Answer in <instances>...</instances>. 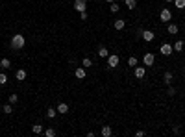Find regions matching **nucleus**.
<instances>
[{"instance_id":"obj_1","label":"nucleus","mask_w":185,"mask_h":137,"mask_svg":"<svg viewBox=\"0 0 185 137\" xmlns=\"http://www.w3.org/2000/svg\"><path fill=\"white\" fill-rule=\"evenodd\" d=\"M24 45H26L24 35H20V33H15V35L11 37V50H20V48H24Z\"/></svg>"},{"instance_id":"obj_2","label":"nucleus","mask_w":185,"mask_h":137,"mask_svg":"<svg viewBox=\"0 0 185 137\" xmlns=\"http://www.w3.org/2000/svg\"><path fill=\"white\" fill-rule=\"evenodd\" d=\"M119 61H120V58L117 56V54H109V56H107V67L109 68L119 67Z\"/></svg>"},{"instance_id":"obj_3","label":"nucleus","mask_w":185,"mask_h":137,"mask_svg":"<svg viewBox=\"0 0 185 137\" xmlns=\"http://www.w3.org/2000/svg\"><path fill=\"white\" fill-rule=\"evenodd\" d=\"M159 52L163 54V56H170V54L174 52V48H172V45H168V43H163V45L159 46Z\"/></svg>"},{"instance_id":"obj_4","label":"nucleus","mask_w":185,"mask_h":137,"mask_svg":"<svg viewBox=\"0 0 185 137\" xmlns=\"http://www.w3.org/2000/svg\"><path fill=\"white\" fill-rule=\"evenodd\" d=\"M154 61H155V56H154L152 52H146V54H145V58H143V63H145L146 67H152V65H154Z\"/></svg>"},{"instance_id":"obj_5","label":"nucleus","mask_w":185,"mask_h":137,"mask_svg":"<svg viewBox=\"0 0 185 137\" xmlns=\"http://www.w3.org/2000/svg\"><path fill=\"white\" fill-rule=\"evenodd\" d=\"M85 8H87V0H74V9L76 11H85Z\"/></svg>"},{"instance_id":"obj_6","label":"nucleus","mask_w":185,"mask_h":137,"mask_svg":"<svg viewBox=\"0 0 185 137\" xmlns=\"http://www.w3.org/2000/svg\"><path fill=\"white\" fill-rule=\"evenodd\" d=\"M159 19L163 20V22H168V20L172 19V13H170V9H167V8H165V9H163V11L159 13Z\"/></svg>"},{"instance_id":"obj_7","label":"nucleus","mask_w":185,"mask_h":137,"mask_svg":"<svg viewBox=\"0 0 185 137\" xmlns=\"http://www.w3.org/2000/svg\"><path fill=\"white\" fill-rule=\"evenodd\" d=\"M141 37L146 41V43H150V41H154V32H150V30H143V33H141Z\"/></svg>"},{"instance_id":"obj_8","label":"nucleus","mask_w":185,"mask_h":137,"mask_svg":"<svg viewBox=\"0 0 185 137\" xmlns=\"http://www.w3.org/2000/svg\"><path fill=\"white\" fill-rule=\"evenodd\" d=\"M74 76H76L78 80H84L85 78V67H78L76 71H74Z\"/></svg>"},{"instance_id":"obj_9","label":"nucleus","mask_w":185,"mask_h":137,"mask_svg":"<svg viewBox=\"0 0 185 137\" xmlns=\"http://www.w3.org/2000/svg\"><path fill=\"white\" fill-rule=\"evenodd\" d=\"M145 74H146V68L145 67H135V78H145Z\"/></svg>"},{"instance_id":"obj_10","label":"nucleus","mask_w":185,"mask_h":137,"mask_svg":"<svg viewBox=\"0 0 185 137\" xmlns=\"http://www.w3.org/2000/svg\"><path fill=\"white\" fill-rule=\"evenodd\" d=\"M113 26H115V30H124V26H126V20H122V19H117L113 22Z\"/></svg>"},{"instance_id":"obj_11","label":"nucleus","mask_w":185,"mask_h":137,"mask_svg":"<svg viewBox=\"0 0 185 137\" xmlns=\"http://www.w3.org/2000/svg\"><path fill=\"white\" fill-rule=\"evenodd\" d=\"M58 109V113H61V115H65V113H68V106L65 104V102H61V104L56 107Z\"/></svg>"},{"instance_id":"obj_12","label":"nucleus","mask_w":185,"mask_h":137,"mask_svg":"<svg viewBox=\"0 0 185 137\" xmlns=\"http://www.w3.org/2000/svg\"><path fill=\"white\" fill-rule=\"evenodd\" d=\"M172 78H174V76H172V72H170V71H167L165 74H163V80H165V84H167V85L172 84Z\"/></svg>"},{"instance_id":"obj_13","label":"nucleus","mask_w":185,"mask_h":137,"mask_svg":"<svg viewBox=\"0 0 185 137\" xmlns=\"http://www.w3.org/2000/svg\"><path fill=\"white\" fill-rule=\"evenodd\" d=\"M15 78H17L19 81H22V80L26 78V71H24V68H19V71L15 72Z\"/></svg>"},{"instance_id":"obj_14","label":"nucleus","mask_w":185,"mask_h":137,"mask_svg":"<svg viewBox=\"0 0 185 137\" xmlns=\"http://www.w3.org/2000/svg\"><path fill=\"white\" fill-rule=\"evenodd\" d=\"M124 6L128 9H135L137 8V0H124Z\"/></svg>"},{"instance_id":"obj_15","label":"nucleus","mask_w":185,"mask_h":137,"mask_svg":"<svg viewBox=\"0 0 185 137\" xmlns=\"http://www.w3.org/2000/svg\"><path fill=\"white\" fill-rule=\"evenodd\" d=\"M98 56H100V58H107V56H109V52H107L106 46H98Z\"/></svg>"},{"instance_id":"obj_16","label":"nucleus","mask_w":185,"mask_h":137,"mask_svg":"<svg viewBox=\"0 0 185 137\" xmlns=\"http://www.w3.org/2000/svg\"><path fill=\"white\" fill-rule=\"evenodd\" d=\"M167 32L170 33V35H176V33H178V26L176 24H168L167 26Z\"/></svg>"},{"instance_id":"obj_17","label":"nucleus","mask_w":185,"mask_h":137,"mask_svg":"<svg viewBox=\"0 0 185 137\" xmlns=\"http://www.w3.org/2000/svg\"><path fill=\"white\" fill-rule=\"evenodd\" d=\"M172 48L176 50V52H181L183 50V41L180 39V41H176V43H174V46H172Z\"/></svg>"},{"instance_id":"obj_18","label":"nucleus","mask_w":185,"mask_h":137,"mask_svg":"<svg viewBox=\"0 0 185 137\" xmlns=\"http://www.w3.org/2000/svg\"><path fill=\"white\" fill-rule=\"evenodd\" d=\"M0 67H2V68H9V67H11V61H9L8 58L0 59Z\"/></svg>"},{"instance_id":"obj_19","label":"nucleus","mask_w":185,"mask_h":137,"mask_svg":"<svg viewBox=\"0 0 185 137\" xmlns=\"http://www.w3.org/2000/svg\"><path fill=\"white\" fill-rule=\"evenodd\" d=\"M33 133H35V135H39V133H43L45 132V130H43V126H41V124H33Z\"/></svg>"},{"instance_id":"obj_20","label":"nucleus","mask_w":185,"mask_h":137,"mask_svg":"<svg viewBox=\"0 0 185 137\" xmlns=\"http://www.w3.org/2000/svg\"><path fill=\"white\" fill-rule=\"evenodd\" d=\"M56 113H58V109H56V107H48V111H46L48 119H54V117H56Z\"/></svg>"},{"instance_id":"obj_21","label":"nucleus","mask_w":185,"mask_h":137,"mask_svg":"<svg viewBox=\"0 0 185 137\" xmlns=\"http://www.w3.org/2000/svg\"><path fill=\"white\" fill-rule=\"evenodd\" d=\"M174 6L178 9H185V0H174Z\"/></svg>"},{"instance_id":"obj_22","label":"nucleus","mask_w":185,"mask_h":137,"mask_svg":"<svg viewBox=\"0 0 185 137\" xmlns=\"http://www.w3.org/2000/svg\"><path fill=\"white\" fill-rule=\"evenodd\" d=\"M111 133H113V132H111V128H109V126H104V128H102V135H104V137H109Z\"/></svg>"},{"instance_id":"obj_23","label":"nucleus","mask_w":185,"mask_h":137,"mask_svg":"<svg viewBox=\"0 0 185 137\" xmlns=\"http://www.w3.org/2000/svg\"><path fill=\"white\" fill-rule=\"evenodd\" d=\"M128 65L135 68V67H137V58H135V56H132V58H128Z\"/></svg>"},{"instance_id":"obj_24","label":"nucleus","mask_w":185,"mask_h":137,"mask_svg":"<svg viewBox=\"0 0 185 137\" xmlns=\"http://www.w3.org/2000/svg\"><path fill=\"white\" fill-rule=\"evenodd\" d=\"M109 9H111V13H117V11L120 9V6H119L117 2H113V4H109Z\"/></svg>"},{"instance_id":"obj_25","label":"nucleus","mask_w":185,"mask_h":137,"mask_svg":"<svg viewBox=\"0 0 185 137\" xmlns=\"http://www.w3.org/2000/svg\"><path fill=\"white\" fill-rule=\"evenodd\" d=\"M45 135L46 137H54V135H56V130H54V128H46L45 130Z\"/></svg>"},{"instance_id":"obj_26","label":"nucleus","mask_w":185,"mask_h":137,"mask_svg":"<svg viewBox=\"0 0 185 137\" xmlns=\"http://www.w3.org/2000/svg\"><path fill=\"white\" fill-rule=\"evenodd\" d=\"M81 65H84L85 68H89V67H93V61L89 59V58H84V61H81Z\"/></svg>"},{"instance_id":"obj_27","label":"nucleus","mask_w":185,"mask_h":137,"mask_svg":"<svg viewBox=\"0 0 185 137\" xmlns=\"http://www.w3.org/2000/svg\"><path fill=\"white\" fill-rule=\"evenodd\" d=\"M6 84H8V76L4 72H0V85H6Z\"/></svg>"},{"instance_id":"obj_28","label":"nucleus","mask_w":185,"mask_h":137,"mask_svg":"<svg viewBox=\"0 0 185 137\" xmlns=\"http://www.w3.org/2000/svg\"><path fill=\"white\" fill-rule=\"evenodd\" d=\"M17 102H19L17 94H9V104H17Z\"/></svg>"},{"instance_id":"obj_29","label":"nucleus","mask_w":185,"mask_h":137,"mask_svg":"<svg viewBox=\"0 0 185 137\" xmlns=\"http://www.w3.org/2000/svg\"><path fill=\"white\" fill-rule=\"evenodd\" d=\"M2 109H4V113H8V115H9V113L13 111V107H11V104H6V106H4Z\"/></svg>"},{"instance_id":"obj_30","label":"nucleus","mask_w":185,"mask_h":137,"mask_svg":"<svg viewBox=\"0 0 185 137\" xmlns=\"http://www.w3.org/2000/svg\"><path fill=\"white\" fill-rule=\"evenodd\" d=\"M167 94H168V97H174V94H176V89H174V87H168V89H167Z\"/></svg>"},{"instance_id":"obj_31","label":"nucleus","mask_w":185,"mask_h":137,"mask_svg":"<svg viewBox=\"0 0 185 137\" xmlns=\"http://www.w3.org/2000/svg\"><path fill=\"white\" fill-rule=\"evenodd\" d=\"M80 19H81V20H87V11H81V13H80Z\"/></svg>"},{"instance_id":"obj_32","label":"nucleus","mask_w":185,"mask_h":137,"mask_svg":"<svg viewBox=\"0 0 185 137\" xmlns=\"http://www.w3.org/2000/svg\"><path fill=\"white\" fill-rule=\"evenodd\" d=\"M135 135H137V137H143V135H145V132H143V130H137Z\"/></svg>"},{"instance_id":"obj_33","label":"nucleus","mask_w":185,"mask_h":137,"mask_svg":"<svg viewBox=\"0 0 185 137\" xmlns=\"http://www.w3.org/2000/svg\"><path fill=\"white\" fill-rule=\"evenodd\" d=\"M106 2H107V4H113V2H115V0H106Z\"/></svg>"},{"instance_id":"obj_34","label":"nucleus","mask_w":185,"mask_h":137,"mask_svg":"<svg viewBox=\"0 0 185 137\" xmlns=\"http://www.w3.org/2000/svg\"><path fill=\"white\" fill-rule=\"evenodd\" d=\"M167 2H174V0H167Z\"/></svg>"}]
</instances>
